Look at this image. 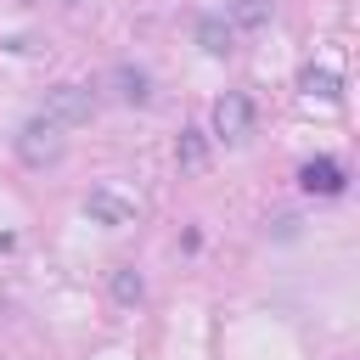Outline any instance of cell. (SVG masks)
Returning <instances> with one entry per match:
<instances>
[{"mask_svg": "<svg viewBox=\"0 0 360 360\" xmlns=\"http://www.w3.org/2000/svg\"><path fill=\"white\" fill-rule=\"evenodd\" d=\"M298 90H304V96H321V101H338V96H343V79H338L332 68H315V62H309V68L298 73Z\"/></svg>", "mask_w": 360, "mask_h": 360, "instance_id": "cell-9", "label": "cell"}, {"mask_svg": "<svg viewBox=\"0 0 360 360\" xmlns=\"http://www.w3.org/2000/svg\"><path fill=\"white\" fill-rule=\"evenodd\" d=\"M174 158H180V169H186V174H197V169L208 163V135H202V129H180Z\"/></svg>", "mask_w": 360, "mask_h": 360, "instance_id": "cell-11", "label": "cell"}, {"mask_svg": "<svg viewBox=\"0 0 360 360\" xmlns=\"http://www.w3.org/2000/svg\"><path fill=\"white\" fill-rule=\"evenodd\" d=\"M39 118H45V124H56L62 135H68V129H79V124H90V118H96V96H90V84H56V90H45Z\"/></svg>", "mask_w": 360, "mask_h": 360, "instance_id": "cell-2", "label": "cell"}, {"mask_svg": "<svg viewBox=\"0 0 360 360\" xmlns=\"http://www.w3.org/2000/svg\"><path fill=\"white\" fill-rule=\"evenodd\" d=\"M191 39H197L208 56H225V51H236V28H231L219 11H202V17L191 22Z\"/></svg>", "mask_w": 360, "mask_h": 360, "instance_id": "cell-5", "label": "cell"}, {"mask_svg": "<svg viewBox=\"0 0 360 360\" xmlns=\"http://www.w3.org/2000/svg\"><path fill=\"white\" fill-rule=\"evenodd\" d=\"M11 146H17V158H22L28 169H56V163H62V152H68V135L34 112V118L11 135Z\"/></svg>", "mask_w": 360, "mask_h": 360, "instance_id": "cell-1", "label": "cell"}, {"mask_svg": "<svg viewBox=\"0 0 360 360\" xmlns=\"http://www.w3.org/2000/svg\"><path fill=\"white\" fill-rule=\"evenodd\" d=\"M214 135H219V141H248V135H253V101H248L242 90H225V96L214 101Z\"/></svg>", "mask_w": 360, "mask_h": 360, "instance_id": "cell-4", "label": "cell"}, {"mask_svg": "<svg viewBox=\"0 0 360 360\" xmlns=\"http://www.w3.org/2000/svg\"><path fill=\"white\" fill-rule=\"evenodd\" d=\"M107 287H112L118 304H141V298H146V281H141L135 264H112V270H107Z\"/></svg>", "mask_w": 360, "mask_h": 360, "instance_id": "cell-10", "label": "cell"}, {"mask_svg": "<svg viewBox=\"0 0 360 360\" xmlns=\"http://www.w3.org/2000/svg\"><path fill=\"white\" fill-rule=\"evenodd\" d=\"M107 90H112L124 107H146V101H152V79H146L141 68H129V62H118V68L107 73Z\"/></svg>", "mask_w": 360, "mask_h": 360, "instance_id": "cell-6", "label": "cell"}, {"mask_svg": "<svg viewBox=\"0 0 360 360\" xmlns=\"http://www.w3.org/2000/svg\"><path fill=\"white\" fill-rule=\"evenodd\" d=\"M298 186L315 191V197H338V191H343V163H332V158H309V163L298 169Z\"/></svg>", "mask_w": 360, "mask_h": 360, "instance_id": "cell-8", "label": "cell"}, {"mask_svg": "<svg viewBox=\"0 0 360 360\" xmlns=\"http://www.w3.org/2000/svg\"><path fill=\"white\" fill-rule=\"evenodd\" d=\"M236 34H259V28H270V17H276V0H225V11H219Z\"/></svg>", "mask_w": 360, "mask_h": 360, "instance_id": "cell-7", "label": "cell"}, {"mask_svg": "<svg viewBox=\"0 0 360 360\" xmlns=\"http://www.w3.org/2000/svg\"><path fill=\"white\" fill-rule=\"evenodd\" d=\"M84 214L96 219V225H107V231H124V225H135V197H124L118 186H96L90 197H84Z\"/></svg>", "mask_w": 360, "mask_h": 360, "instance_id": "cell-3", "label": "cell"}]
</instances>
